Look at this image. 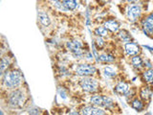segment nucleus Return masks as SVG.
I'll use <instances>...</instances> for the list:
<instances>
[{
	"instance_id": "obj_8",
	"label": "nucleus",
	"mask_w": 153,
	"mask_h": 115,
	"mask_svg": "<svg viewBox=\"0 0 153 115\" xmlns=\"http://www.w3.org/2000/svg\"><path fill=\"white\" fill-rule=\"evenodd\" d=\"M65 45H66L67 49L73 53V55L75 57H81L84 54L83 50H82V43L78 40H73L67 41Z\"/></svg>"
},
{
	"instance_id": "obj_2",
	"label": "nucleus",
	"mask_w": 153,
	"mask_h": 115,
	"mask_svg": "<svg viewBox=\"0 0 153 115\" xmlns=\"http://www.w3.org/2000/svg\"><path fill=\"white\" fill-rule=\"evenodd\" d=\"M7 104L13 108L20 109L23 108L24 105H26L28 100V94L26 93L25 89L23 88V86L18 87L13 90H9L7 93Z\"/></svg>"
},
{
	"instance_id": "obj_4",
	"label": "nucleus",
	"mask_w": 153,
	"mask_h": 115,
	"mask_svg": "<svg viewBox=\"0 0 153 115\" xmlns=\"http://www.w3.org/2000/svg\"><path fill=\"white\" fill-rule=\"evenodd\" d=\"M79 84L84 92L90 94H96L100 92V83L94 77H81V79L79 81Z\"/></svg>"
},
{
	"instance_id": "obj_21",
	"label": "nucleus",
	"mask_w": 153,
	"mask_h": 115,
	"mask_svg": "<svg viewBox=\"0 0 153 115\" xmlns=\"http://www.w3.org/2000/svg\"><path fill=\"white\" fill-rule=\"evenodd\" d=\"M60 2L67 11H74L78 8V0H60Z\"/></svg>"
},
{
	"instance_id": "obj_19",
	"label": "nucleus",
	"mask_w": 153,
	"mask_h": 115,
	"mask_svg": "<svg viewBox=\"0 0 153 115\" xmlns=\"http://www.w3.org/2000/svg\"><path fill=\"white\" fill-rule=\"evenodd\" d=\"M99 61L102 62V63H113L116 61V57L114 55L110 54V53H102L99 56Z\"/></svg>"
},
{
	"instance_id": "obj_25",
	"label": "nucleus",
	"mask_w": 153,
	"mask_h": 115,
	"mask_svg": "<svg viewBox=\"0 0 153 115\" xmlns=\"http://www.w3.org/2000/svg\"><path fill=\"white\" fill-rule=\"evenodd\" d=\"M126 1L128 3V4H133V3H137L139 0H126Z\"/></svg>"
},
{
	"instance_id": "obj_1",
	"label": "nucleus",
	"mask_w": 153,
	"mask_h": 115,
	"mask_svg": "<svg viewBox=\"0 0 153 115\" xmlns=\"http://www.w3.org/2000/svg\"><path fill=\"white\" fill-rule=\"evenodd\" d=\"M23 83L24 78L22 73L18 69H9L2 75V88H6L8 91L21 87Z\"/></svg>"
},
{
	"instance_id": "obj_24",
	"label": "nucleus",
	"mask_w": 153,
	"mask_h": 115,
	"mask_svg": "<svg viewBox=\"0 0 153 115\" xmlns=\"http://www.w3.org/2000/svg\"><path fill=\"white\" fill-rule=\"evenodd\" d=\"M152 63L148 59H145V68H152Z\"/></svg>"
},
{
	"instance_id": "obj_6",
	"label": "nucleus",
	"mask_w": 153,
	"mask_h": 115,
	"mask_svg": "<svg viewBox=\"0 0 153 115\" xmlns=\"http://www.w3.org/2000/svg\"><path fill=\"white\" fill-rule=\"evenodd\" d=\"M97 71L98 70L95 65L86 62V63L78 64V66L76 67L75 73L79 77H95Z\"/></svg>"
},
{
	"instance_id": "obj_17",
	"label": "nucleus",
	"mask_w": 153,
	"mask_h": 115,
	"mask_svg": "<svg viewBox=\"0 0 153 115\" xmlns=\"http://www.w3.org/2000/svg\"><path fill=\"white\" fill-rule=\"evenodd\" d=\"M12 64H13V61L11 60V58H9V56H3L1 59V64H0V72H1V75H3L7 70L11 68Z\"/></svg>"
},
{
	"instance_id": "obj_18",
	"label": "nucleus",
	"mask_w": 153,
	"mask_h": 115,
	"mask_svg": "<svg viewBox=\"0 0 153 115\" xmlns=\"http://www.w3.org/2000/svg\"><path fill=\"white\" fill-rule=\"evenodd\" d=\"M37 18H38V21L40 22L41 25H43L44 27H48V26L51 25V19H50L49 16H48L46 12H44V11L38 12Z\"/></svg>"
},
{
	"instance_id": "obj_13",
	"label": "nucleus",
	"mask_w": 153,
	"mask_h": 115,
	"mask_svg": "<svg viewBox=\"0 0 153 115\" xmlns=\"http://www.w3.org/2000/svg\"><path fill=\"white\" fill-rule=\"evenodd\" d=\"M103 26L112 34H117L121 30V24L116 18H108L107 20H104Z\"/></svg>"
},
{
	"instance_id": "obj_12",
	"label": "nucleus",
	"mask_w": 153,
	"mask_h": 115,
	"mask_svg": "<svg viewBox=\"0 0 153 115\" xmlns=\"http://www.w3.org/2000/svg\"><path fill=\"white\" fill-rule=\"evenodd\" d=\"M129 62H130L133 69L139 71L140 73L145 69V59L142 57V55H136V56L130 57Z\"/></svg>"
},
{
	"instance_id": "obj_7",
	"label": "nucleus",
	"mask_w": 153,
	"mask_h": 115,
	"mask_svg": "<svg viewBox=\"0 0 153 115\" xmlns=\"http://www.w3.org/2000/svg\"><path fill=\"white\" fill-rule=\"evenodd\" d=\"M123 52L126 57L130 58L136 55H141L142 54V47L136 41H129L126 42L123 44Z\"/></svg>"
},
{
	"instance_id": "obj_5",
	"label": "nucleus",
	"mask_w": 153,
	"mask_h": 115,
	"mask_svg": "<svg viewBox=\"0 0 153 115\" xmlns=\"http://www.w3.org/2000/svg\"><path fill=\"white\" fill-rule=\"evenodd\" d=\"M140 24L145 35L149 37H153V12L143 14L140 20Z\"/></svg>"
},
{
	"instance_id": "obj_16",
	"label": "nucleus",
	"mask_w": 153,
	"mask_h": 115,
	"mask_svg": "<svg viewBox=\"0 0 153 115\" xmlns=\"http://www.w3.org/2000/svg\"><path fill=\"white\" fill-rule=\"evenodd\" d=\"M117 36L120 38V40H121L122 42H123V43L133 40V37L131 36L130 32L126 30V29H121V30L117 33Z\"/></svg>"
},
{
	"instance_id": "obj_20",
	"label": "nucleus",
	"mask_w": 153,
	"mask_h": 115,
	"mask_svg": "<svg viewBox=\"0 0 153 115\" xmlns=\"http://www.w3.org/2000/svg\"><path fill=\"white\" fill-rule=\"evenodd\" d=\"M94 35L96 37H108L110 36V32L107 30L104 26H98L94 29Z\"/></svg>"
},
{
	"instance_id": "obj_22",
	"label": "nucleus",
	"mask_w": 153,
	"mask_h": 115,
	"mask_svg": "<svg viewBox=\"0 0 153 115\" xmlns=\"http://www.w3.org/2000/svg\"><path fill=\"white\" fill-rule=\"evenodd\" d=\"M103 73L104 75L107 77V78H115L117 76L118 72L114 66H112L111 63H109L107 66H105L103 68Z\"/></svg>"
},
{
	"instance_id": "obj_9",
	"label": "nucleus",
	"mask_w": 153,
	"mask_h": 115,
	"mask_svg": "<svg viewBox=\"0 0 153 115\" xmlns=\"http://www.w3.org/2000/svg\"><path fill=\"white\" fill-rule=\"evenodd\" d=\"M153 85L143 84L139 89V97H140L146 104H148L151 101L153 96Z\"/></svg>"
},
{
	"instance_id": "obj_11",
	"label": "nucleus",
	"mask_w": 153,
	"mask_h": 115,
	"mask_svg": "<svg viewBox=\"0 0 153 115\" xmlns=\"http://www.w3.org/2000/svg\"><path fill=\"white\" fill-rule=\"evenodd\" d=\"M130 88H131V86L128 81H120L119 83H117L114 86V92L118 96H123L124 97Z\"/></svg>"
},
{
	"instance_id": "obj_3",
	"label": "nucleus",
	"mask_w": 153,
	"mask_h": 115,
	"mask_svg": "<svg viewBox=\"0 0 153 115\" xmlns=\"http://www.w3.org/2000/svg\"><path fill=\"white\" fill-rule=\"evenodd\" d=\"M124 14L127 20L130 23H137L140 22L142 17L143 16V10L141 6V4L133 3V4H127Z\"/></svg>"
},
{
	"instance_id": "obj_10",
	"label": "nucleus",
	"mask_w": 153,
	"mask_h": 115,
	"mask_svg": "<svg viewBox=\"0 0 153 115\" xmlns=\"http://www.w3.org/2000/svg\"><path fill=\"white\" fill-rule=\"evenodd\" d=\"M80 113L86 115H102V114H106L107 112L102 108L98 107V105H91L83 107L80 109Z\"/></svg>"
},
{
	"instance_id": "obj_14",
	"label": "nucleus",
	"mask_w": 153,
	"mask_h": 115,
	"mask_svg": "<svg viewBox=\"0 0 153 115\" xmlns=\"http://www.w3.org/2000/svg\"><path fill=\"white\" fill-rule=\"evenodd\" d=\"M143 84L153 85V67L152 68H145L140 73Z\"/></svg>"
},
{
	"instance_id": "obj_26",
	"label": "nucleus",
	"mask_w": 153,
	"mask_h": 115,
	"mask_svg": "<svg viewBox=\"0 0 153 115\" xmlns=\"http://www.w3.org/2000/svg\"><path fill=\"white\" fill-rule=\"evenodd\" d=\"M145 48H146V49H148L149 51H151V52H153V47H150V46H148V45H146V46H143Z\"/></svg>"
},
{
	"instance_id": "obj_23",
	"label": "nucleus",
	"mask_w": 153,
	"mask_h": 115,
	"mask_svg": "<svg viewBox=\"0 0 153 115\" xmlns=\"http://www.w3.org/2000/svg\"><path fill=\"white\" fill-rule=\"evenodd\" d=\"M95 45H96V47H97L99 50H102V49H103V48L105 47V45H106V42L104 41L103 37H96V38H95Z\"/></svg>"
},
{
	"instance_id": "obj_15",
	"label": "nucleus",
	"mask_w": 153,
	"mask_h": 115,
	"mask_svg": "<svg viewBox=\"0 0 153 115\" xmlns=\"http://www.w3.org/2000/svg\"><path fill=\"white\" fill-rule=\"evenodd\" d=\"M129 105H130V107L133 109H135L137 112H142L146 109V103L143 102L140 97H137V96L129 102Z\"/></svg>"
}]
</instances>
